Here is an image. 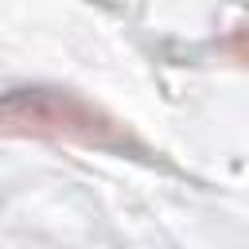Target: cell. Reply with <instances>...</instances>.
I'll return each mask as SVG.
<instances>
[{"label":"cell","mask_w":249,"mask_h":249,"mask_svg":"<svg viewBox=\"0 0 249 249\" xmlns=\"http://www.w3.org/2000/svg\"><path fill=\"white\" fill-rule=\"evenodd\" d=\"M0 136L78 144V148L140 156V160L152 156L148 144L128 124H121L113 113L62 86H16L0 93Z\"/></svg>","instance_id":"cell-1"},{"label":"cell","mask_w":249,"mask_h":249,"mask_svg":"<svg viewBox=\"0 0 249 249\" xmlns=\"http://www.w3.org/2000/svg\"><path fill=\"white\" fill-rule=\"evenodd\" d=\"M233 62H241V66H249V27H241V31H233L230 39H226V47H222Z\"/></svg>","instance_id":"cell-2"}]
</instances>
